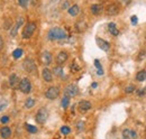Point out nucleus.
Wrapping results in <instances>:
<instances>
[{"label": "nucleus", "instance_id": "c85d7f7f", "mask_svg": "<svg viewBox=\"0 0 146 139\" xmlns=\"http://www.w3.org/2000/svg\"><path fill=\"white\" fill-rule=\"evenodd\" d=\"M61 132H62L63 135H69V134L71 132V129H70V127H68V126H63V127L61 128Z\"/></svg>", "mask_w": 146, "mask_h": 139}, {"label": "nucleus", "instance_id": "a211bd4d", "mask_svg": "<svg viewBox=\"0 0 146 139\" xmlns=\"http://www.w3.org/2000/svg\"><path fill=\"white\" fill-rule=\"evenodd\" d=\"M86 29H87V23L84 20H79L75 24V30L78 33H83Z\"/></svg>", "mask_w": 146, "mask_h": 139}, {"label": "nucleus", "instance_id": "a878e982", "mask_svg": "<svg viewBox=\"0 0 146 139\" xmlns=\"http://www.w3.org/2000/svg\"><path fill=\"white\" fill-rule=\"evenodd\" d=\"M26 129L31 132V134H36L37 132V128L35 126H33V124H28V123H26Z\"/></svg>", "mask_w": 146, "mask_h": 139}, {"label": "nucleus", "instance_id": "58836bf2", "mask_svg": "<svg viewBox=\"0 0 146 139\" xmlns=\"http://www.w3.org/2000/svg\"><path fill=\"white\" fill-rule=\"evenodd\" d=\"M91 87H98V84H97V83H92Z\"/></svg>", "mask_w": 146, "mask_h": 139}, {"label": "nucleus", "instance_id": "f257e3e1", "mask_svg": "<svg viewBox=\"0 0 146 139\" xmlns=\"http://www.w3.org/2000/svg\"><path fill=\"white\" fill-rule=\"evenodd\" d=\"M47 37L50 40H61L68 38V33L62 27H53L50 29Z\"/></svg>", "mask_w": 146, "mask_h": 139}, {"label": "nucleus", "instance_id": "1a4fd4ad", "mask_svg": "<svg viewBox=\"0 0 146 139\" xmlns=\"http://www.w3.org/2000/svg\"><path fill=\"white\" fill-rule=\"evenodd\" d=\"M40 61H42V63H43L45 66H48V65L52 63V54L50 52H47V51L43 52L42 55H40Z\"/></svg>", "mask_w": 146, "mask_h": 139}, {"label": "nucleus", "instance_id": "c9c22d12", "mask_svg": "<svg viewBox=\"0 0 146 139\" xmlns=\"http://www.w3.org/2000/svg\"><path fill=\"white\" fill-rule=\"evenodd\" d=\"M6 107H7V102H6V103L3 104V101H2V102L0 103V111H2V110H5V108H6Z\"/></svg>", "mask_w": 146, "mask_h": 139}, {"label": "nucleus", "instance_id": "4468645a", "mask_svg": "<svg viewBox=\"0 0 146 139\" xmlns=\"http://www.w3.org/2000/svg\"><path fill=\"white\" fill-rule=\"evenodd\" d=\"M42 76L46 82H52V80H53V73H52L51 70L47 69V68H45L42 71Z\"/></svg>", "mask_w": 146, "mask_h": 139}, {"label": "nucleus", "instance_id": "c756f323", "mask_svg": "<svg viewBox=\"0 0 146 139\" xmlns=\"http://www.w3.org/2000/svg\"><path fill=\"white\" fill-rule=\"evenodd\" d=\"M76 128H78V130H79V131L83 130V128H84V122H83V121H79L78 123H76Z\"/></svg>", "mask_w": 146, "mask_h": 139}, {"label": "nucleus", "instance_id": "4c0bfd02", "mask_svg": "<svg viewBox=\"0 0 146 139\" xmlns=\"http://www.w3.org/2000/svg\"><path fill=\"white\" fill-rule=\"evenodd\" d=\"M2 46H3V40H2V37L0 36V51H1V48H2Z\"/></svg>", "mask_w": 146, "mask_h": 139}, {"label": "nucleus", "instance_id": "e433bc0d", "mask_svg": "<svg viewBox=\"0 0 146 139\" xmlns=\"http://www.w3.org/2000/svg\"><path fill=\"white\" fill-rule=\"evenodd\" d=\"M146 94V87H144L143 90H141V92H138V95H145Z\"/></svg>", "mask_w": 146, "mask_h": 139}, {"label": "nucleus", "instance_id": "b1692460", "mask_svg": "<svg viewBox=\"0 0 146 139\" xmlns=\"http://www.w3.org/2000/svg\"><path fill=\"white\" fill-rule=\"evenodd\" d=\"M94 65H96V68L98 69V75H102L104 74V70H102V66H101V64H100V62L98 61V60H96L94 61Z\"/></svg>", "mask_w": 146, "mask_h": 139}, {"label": "nucleus", "instance_id": "9d476101", "mask_svg": "<svg viewBox=\"0 0 146 139\" xmlns=\"http://www.w3.org/2000/svg\"><path fill=\"white\" fill-rule=\"evenodd\" d=\"M68 58H69V54H68V52H65V51H61V52L56 55V63L61 66L62 64H64V63L66 62Z\"/></svg>", "mask_w": 146, "mask_h": 139}, {"label": "nucleus", "instance_id": "20e7f679", "mask_svg": "<svg viewBox=\"0 0 146 139\" xmlns=\"http://www.w3.org/2000/svg\"><path fill=\"white\" fill-rule=\"evenodd\" d=\"M23 66H24V69L26 70L28 73H32V74H34V73H36V72H37L36 64H35L34 60H32V58H29V57H27V58L24 61V63H23Z\"/></svg>", "mask_w": 146, "mask_h": 139}, {"label": "nucleus", "instance_id": "f03ea898", "mask_svg": "<svg viewBox=\"0 0 146 139\" xmlns=\"http://www.w3.org/2000/svg\"><path fill=\"white\" fill-rule=\"evenodd\" d=\"M35 30H36V24L33 23V21L27 23V24L25 25L24 29H23V38H24V39L31 38V37L33 36V34L35 33Z\"/></svg>", "mask_w": 146, "mask_h": 139}, {"label": "nucleus", "instance_id": "4be33fe9", "mask_svg": "<svg viewBox=\"0 0 146 139\" xmlns=\"http://www.w3.org/2000/svg\"><path fill=\"white\" fill-rule=\"evenodd\" d=\"M136 80L139 81V82H143L146 80V71L143 70V71H139L137 74H136Z\"/></svg>", "mask_w": 146, "mask_h": 139}, {"label": "nucleus", "instance_id": "7ed1b4c3", "mask_svg": "<svg viewBox=\"0 0 146 139\" xmlns=\"http://www.w3.org/2000/svg\"><path fill=\"white\" fill-rule=\"evenodd\" d=\"M19 90L25 93V94H28L31 91H32V83H31V80L28 77H24L20 80V83H19Z\"/></svg>", "mask_w": 146, "mask_h": 139}, {"label": "nucleus", "instance_id": "cd10ccee", "mask_svg": "<svg viewBox=\"0 0 146 139\" xmlns=\"http://www.w3.org/2000/svg\"><path fill=\"white\" fill-rule=\"evenodd\" d=\"M21 55H23V50H20V48H17V50H15V51L13 52V56H14L15 58L21 57Z\"/></svg>", "mask_w": 146, "mask_h": 139}, {"label": "nucleus", "instance_id": "393cba45", "mask_svg": "<svg viewBox=\"0 0 146 139\" xmlns=\"http://www.w3.org/2000/svg\"><path fill=\"white\" fill-rule=\"evenodd\" d=\"M53 73H54L55 75H57V76H62L63 75V69H62V66H56L53 69Z\"/></svg>", "mask_w": 146, "mask_h": 139}, {"label": "nucleus", "instance_id": "aec40b11", "mask_svg": "<svg viewBox=\"0 0 146 139\" xmlns=\"http://www.w3.org/2000/svg\"><path fill=\"white\" fill-rule=\"evenodd\" d=\"M68 13H69L72 17H75V16H78L79 13H80V7H79L78 5H73V6H71V7L68 9Z\"/></svg>", "mask_w": 146, "mask_h": 139}, {"label": "nucleus", "instance_id": "7c9ffc66", "mask_svg": "<svg viewBox=\"0 0 146 139\" xmlns=\"http://www.w3.org/2000/svg\"><path fill=\"white\" fill-rule=\"evenodd\" d=\"M134 90H135V87H134V85H129V87H126L125 92H126V93H131V92H133Z\"/></svg>", "mask_w": 146, "mask_h": 139}, {"label": "nucleus", "instance_id": "ea45409f", "mask_svg": "<svg viewBox=\"0 0 146 139\" xmlns=\"http://www.w3.org/2000/svg\"><path fill=\"white\" fill-rule=\"evenodd\" d=\"M145 36H146V35H145Z\"/></svg>", "mask_w": 146, "mask_h": 139}, {"label": "nucleus", "instance_id": "412c9836", "mask_svg": "<svg viewBox=\"0 0 146 139\" xmlns=\"http://www.w3.org/2000/svg\"><path fill=\"white\" fill-rule=\"evenodd\" d=\"M108 29H109L110 34L113 35V36L119 35V30H118V28H117V26H116L115 23H109L108 24Z\"/></svg>", "mask_w": 146, "mask_h": 139}, {"label": "nucleus", "instance_id": "0eeeda50", "mask_svg": "<svg viewBox=\"0 0 146 139\" xmlns=\"http://www.w3.org/2000/svg\"><path fill=\"white\" fill-rule=\"evenodd\" d=\"M60 94V89L57 87H48L45 92V97L48 99V100H55Z\"/></svg>", "mask_w": 146, "mask_h": 139}, {"label": "nucleus", "instance_id": "72a5a7b5", "mask_svg": "<svg viewBox=\"0 0 146 139\" xmlns=\"http://www.w3.org/2000/svg\"><path fill=\"white\" fill-rule=\"evenodd\" d=\"M79 70H80V66H78L76 63L74 62V63L72 64V71H79Z\"/></svg>", "mask_w": 146, "mask_h": 139}, {"label": "nucleus", "instance_id": "2eb2a0df", "mask_svg": "<svg viewBox=\"0 0 146 139\" xmlns=\"http://www.w3.org/2000/svg\"><path fill=\"white\" fill-rule=\"evenodd\" d=\"M24 24V18L23 17H19L18 18V20H17V24L11 28V30H10V36L11 37H15L16 35H17V33H18V29H19V27L21 26Z\"/></svg>", "mask_w": 146, "mask_h": 139}, {"label": "nucleus", "instance_id": "39448f33", "mask_svg": "<svg viewBox=\"0 0 146 139\" xmlns=\"http://www.w3.org/2000/svg\"><path fill=\"white\" fill-rule=\"evenodd\" d=\"M47 118H48V111H47L45 108H40V109L37 111L36 117H35L36 121L38 122L39 124H43V123L46 122Z\"/></svg>", "mask_w": 146, "mask_h": 139}, {"label": "nucleus", "instance_id": "f3484780", "mask_svg": "<svg viewBox=\"0 0 146 139\" xmlns=\"http://www.w3.org/2000/svg\"><path fill=\"white\" fill-rule=\"evenodd\" d=\"M102 11H104V6H102V5H100V3H94V5L91 6V13L93 15L98 16V15H100Z\"/></svg>", "mask_w": 146, "mask_h": 139}, {"label": "nucleus", "instance_id": "f704fd0d", "mask_svg": "<svg viewBox=\"0 0 146 139\" xmlns=\"http://www.w3.org/2000/svg\"><path fill=\"white\" fill-rule=\"evenodd\" d=\"M130 19H131V24H133V25H136V24H137V17H136V16H131Z\"/></svg>", "mask_w": 146, "mask_h": 139}, {"label": "nucleus", "instance_id": "5701e85b", "mask_svg": "<svg viewBox=\"0 0 146 139\" xmlns=\"http://www.w3.org/2000/svg\"><path fill=\"white\" fill-rule=\"evenodd\" d=\"M34 105H35V99L29 98V99H27V100H26V102H25V107H26L27 109H31V108H33Z\"/></svg>", "mask_w": 146, "mask_h": 139}, {"label": "nucleus", "instance_id": "473e14b6", "mask_svg": "<svg viewBox=\"0 0 146 139\" xmlns=\"http://www.w3.org/2000/svg\"><path fill=\"white\" fill-rule=\"evenodd\" d=\"M19 5L23 6V7H26L28 5V1L27 0H19Z\"/></svg>", "mask_w": 146, "mask_h": 139}, {"label": "nucleus", "instance_id": "9b49d317", "mask_svg": "<svg viewBox=\"0 0 146 139\" xmlns=\"http://www.w3.org/2000/svg\"><path fill=\"white\" fill-rule=\"evenodd\" d=\"M96 43H97V45L99 46L100 50L106 51V52L109 51L110 44L107 42V40H105V39H102V38H100V37H97V38H96Z\"/></svg>", "mask_w": 146, "mask_h": 139}, {"label": "nucleus", "instance_id": "ddd939ff", "mask_svg": "<svg viewBox=\"0 0 146 139\" xmlns=\"http://www.w3.org/2000/svg\"><path fill=\"white\" fill-rule=\"evenodd\" d=\"M123 139H138L137 132L130 129H125L123 131Z\"/></svg>", "mask_w": 146, "mask_h": 139}, {"label": "nucleus", "instance_id": "423d86ee", "mask_svg": "<svg viewBox=\"0 0 146 139\" xmlns=\"http://www.w3.org/2000/svg\"><path fill=\"white\" fill-rule=\"evenodd\" d=\"M78 94H79V87L75 84H69L64 89V97L72 98V97H75Z\"/></svg>", "mask_w": 146, "mask_h": 139}, {"label": "nucleus", "instance_id": "f8f14e48", "mask_svg": "<svg viewBox=\"0 0 146 139\" xmlns=\"http://www.w3.org/2000/svg\"><path fill=\"white\" fill-rule=\"evenodd\" d=\"M78 108H79V111H80V112L86 113V112H88V111L91 109V103H90L89 101H87V100H83V101H81V102L79 103Z\"/></svg>", "mask_w": 146, "mask_h": 139}, {"label": "nucleus", "instance_id": "dca6fc26", "mask_svg": "<svg viewBox=\"0 0 146 139\" xmlns=\"http://www.w3.org/2000/svg\"><path fill=\"white\" fill-rule=\"evenodd\" d=\"M19 83H20V80H19V77L16 74H11L9 76V84H10L11 87L16 89L17 87H19Z\"/></svg>", "mask_w": 146, "mask_h": 139}, {"label": "nucleus", "instance_id": "2f4dec72", "mask_svg": "<svg viewBox=\"0 0 146 139\" xmlns=\"http://www.w3.org/2000/svg\"><path fill=\"white\" fill-rule=\"evenodd\" d=\"M0 121L2 122V123H7V122L9 121V117L8 116H3V117H1Z\"/></svg>", "mask_w": 146, "mask_h": 139}, {"label": "nucleus", "instance_id": "6ab92c4d", "mask_svg": "<svg viewBox=\"0 0 146 139\" xmlns=\"http://www.w3.org/2000/svg\"><path fill=\"white\" fill-rule=\"evenodd\" d=\"M0 135L3 139H8L11 136V129L9 127H2L0 129Z\"/></svg>", "mask_w": 146, "mask_h": 139}, {"label": "nucleus", "instance_id": "6e6552de", "mask_svg": "<svg viewBox=\"0 0 146 139\" xmlns=\"http://www.w3.org/2000/svg\"><path fill=\"white\" fill-rule=\"evenodd\" d=\"M120 11V7L117 3H110L109 6L106 8V14L108 16H116Z\"/></svg>", "mask_w": 146, "mask_h": 139}, {"label": "nucleus", "instance_id": "bb28decb", "mask_svg": "<svg viewBox=\"0 0 146 139\" xmlns=\"http://www.w3.org/2000/svg\"><path fill=\"white\" fill-rule=\"evenodd\" d=\"M61 104H62V107L63 108H68L69 107V104H70V98H68V97H64L63 99H62V102H61Z\"/></svg>", "mask_w": 146, "mask_h": 139}]
</instances>
